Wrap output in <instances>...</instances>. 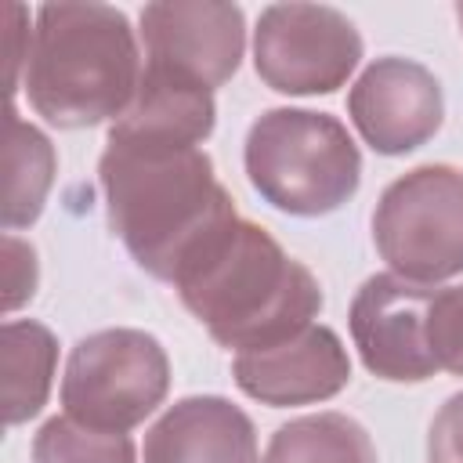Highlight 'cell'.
<instances>
[{"mask_svg":"<svg viewBox=\"0 0 463 463\" xmlns=\"http://www.w3.org/2000/svg\"><path fill=\"white\" fill-rule=\"evenodd\" d=\"M101 192L112 232L156 279L174 282L181 268L232 221V195L203 148L105 145Z\"/></svg>","mask_w":463,"mask_h":463,"instance_id":"1","label":"cell"},{"mask_svg":"<svg viewBox=\"0 0 463 463\" xmlns=\"http://www.w3.org/2000/svg\"><path fill=\"white\" fill-rule=\"evenodd\" d=\"M181 304L206 326L221 347H271L322 311L318 279L293 260L271 232L253 221H232L174 279Z\"/></svg>","mask_w":463,"mask_h":463,"instance_id":"2","label":"cell"},{"mask_svg":"<svg viewBox=\"0 0 463 463\" xmlns=\"http://www.w3.org/2000/svg\"><path fill=\"white\" fill-rule=\"evenodd\" d=\"M141 87L137 40L109 4H43L25 61L29 105L54 127L119 119Z\"/></svg>","mask_w":463,"mask_h":463,"instance_id":"3","label":"cell"},{"mask_svg":"<svg viewBox=\"0 0 463 463\" xmlns=\"http://www.w3.org/2000/svg\"><path fill=\"white\" fill-rule=\"evenodd\" d=\"M246 177L275 210L322 217L358 192L362 156L336 116L268 109L246 134Z\"/></svg>","mask_w":463,"mask_h":463,"instance_id":"4","label":"cell"},{"mask_svg":"<svg viewBox=\"0 0 463 463\" xmlns=\"http://www.w3.org/2000/svg\"><path fill=\"white\" fill-rule=\"evenodd\" d=\"M373 242L394 275L441 282L463 271V170L427 163L391 181L373 210Z\"/></svg>","mask_w":463,"mask_h":463,"instance_id":"5","label":"cell"},{"mask_svg":"<svg viewBox=\"0 0 463 463\" xmlns=\"http://www.w3.org/2000/svg\"><path fill=\"white\" fill-rule=\"evenodd\" d=\"M170 391V362L156 336L141 329H101L83 336L61 376L65 416L119 430L145 423Z\"/></svg>","mask_w":463,"mask_h":463,"instance_id":"6","label":"cell"},{"mask_svg":"<svg viewBox=\"0 0 463 463\" xmlns=\"http://www.w3.org/2000/svg\"><path fill=\"white\" fill-rule=\"evenodd\" d=\"M358 58L354 22L326 4H271L253 29L257 76L279 94H333Z\"/></svg>","mask_w":463,"mask_h":463,"instance_id":"7","label":"cell"},{"mask_svg":"<svg viewBox=\"0 0 463 463\" xmlns=\"http://www.w3.org/2000/svg\"><path fill=\"white\" fill-rule=\"evenodd\" d=\"M434 289L402 275H373L351 300V336L369 373L391 383H423L438 373L427 344Z\"/></svg>","mask_w":463,"mask_h":463,"instance_id":"8","label":"cell"},{"mask_svg":"<svg viewBox=\"0 0 463 463\" xmlns=\"http://www.w3.org/2000/svg\"><path fill=\"white\" fill-rule=\"evenodd\" d=\"M141 40L152 69L184 76L206 90L228 83L246 51V18L235 4L170 0L141 11Z\"/></svg>","mask_w":463,"mask_h":463,"instance_id":"9","label":"cell"},{"mask_svg":"<svg viewBox=\"0 0 463 463\" xmlns=\"http://www.w3.org/2000/svg\"><path fill=\"white\" fill-rule=\"evenodd\" d=\"M347 112L354 130L380 156H405L427 145L445 116L438 76L412 58H376L351 87Z\"/></svg>","mask_w":463,"mask_h":463,"instance_id":"10","label":"cell"},{"mask_svg":"<svg viewBox=\"0 0 463 463\" xmlns=\"http://www.w3.org/2000/svg\"><path fill=\"white\" fill-rule=\"evenodd\" d=\"M232 376L239 391L260 405H311L347 387L351 358L329 326L311 322L271 347L239 351L232 362Z\"/></svg>","mask_w":463,"mask_h":463,"instance_id":"11","label":"cell"},{"mask_svg":"<svg viewBox=\"0 0 463 463\" xmlns=\"http://www.w3.org/2000/svg\"><path fill=\"white\" fill-rule=\"evenodd\" d=\"M145 463H257V434L228 398L192 394L145 434Z\"/></svg>","mask_w":463,"mask_h":463,"instance_id":"12","label":"cell"},{"mask_svg":"<svg viewBox=\"0 0 463 463\" xmlns=\"http://www.w3.org/2000/svg\"><path fill=\"white\" fill-rule=\"evenodd\" d=\"M213 119V90L145 65L130 109L109 127V141L145 148H199L210 137Z\"/></svg>","mask_w":463,"mask_h":463,"instance_id":"13","label":"cell"},{"mask_svg":"<svg viewBox=\"0 0 463 463\" xmlns=\"http://www.w3.org/2000/svg\"><path fill=\"white\" fill-rule=\"evenodd\" d=\"M54 148L51 141L25 123L14 105L4 112V228L14 232L22 224H33L43 210V199L54 181Z\"/></svg>","mask_w":463,"mask_h":463,"instance_id":"14","label":"cell"},{"mask_svg":"<svg viewBox=\"0 0 463 463\" xmlns=\"http://www.w3.org/2000/svg\"><path fill=\"white\" fill-rule=\"evenodd\" d=\"M58 344L54 333L40 322H7L4 326V347H0V369H4V420L7 427L33 420L54 380Z\"/></svg>","mask_w":463,"mask_h":463,"instance_id":"15","label":"cell"},{"mask_svg":"<svg viewBox=\"0 0 463 463\" xmlns=\"http://www.w3.org/2000/svg\"><path fill=\"white\" fill-rule=\"evenodd\" d=\"M260 463H380L369 430L344 412H318L282 423Z\"/></svg>","mask_w":463,"mask_h":463,"instance_id":"16","label":"cell"},{"mask_svg":"<svg viewBox=\"0 0 463 463\" xmlns=\"http://www.w3.org/2000/svg\"><path fill=\"white\" fill-rule=\"evenodd\" d=\"M134 441L119 430H98L72 416H54L33 438V463H137Z\"/></svg>","mask_w":463,"mask_h":463,"instance_id":"17","label":"cell"},{"mask_svg":"<svg viewBox=\"0 0 463 463\" xmlns=\"http://www.w3.org/2000/svg\"><path fill=\"white\" fill-rule=\"evenodd\" d=\"M427 344L438 369L463 376V286L434 289L427 311Z\"/></svg>","mask_w":463,"mask_h":463,"instance_id":"18","label":"cell"},{"mask_svg":"<svg viewBox=\"0 0 463 463\" xmlns=\"http://www.w3.org/2000/svg\"><path fill=\"white\" fill-rule=\"evenodd\" d=\"M36 293V253L29 242L4 235V311L22 307Z\"/></svg>","mask_w":463,"mask_h":463,"instance_id":"19","label":"cell"},{"mask_svg":"<svg viewBox=\"0 0 463 463\" xmlns=\"http://www.w3.org/2000/svg\"><path fill=\"white\" fill-rule=\"evenodd\" d=\"M427 459L430 463H463V391L452 394L427 434Z\"/></svg>","mask_w":463,"mask_h":463,"instance_id":"20","label":"cell"},{"mask_svg":"<svg viewBox=\"0 0 463 463\" xmlns=\"http://www.w3.org/2000/svg\"><path fill=\"white\" fill-rule=\"evenodd\" d=\"M4 18H7V29H4V47H7V94H14L18 90V65L29 61V47H22V40L33 43V36H29V29H22L25 11L18 4H4Z\"/></svg>","mask_w":463,"mask_h":463,"instance_id":"21","label":"cell"},{"mask_svg":"<svg viewBox=\"0 0 463 463\" xmlns=\"http://www.w3.org/2000/svg\"><path fill=\"white\" fill-rule=\"evenodd\" d=\"M456 18H459V29H463V4H456Z\"/></svg>","mask_w":463,"mask_h":463,"instance_id":"22","label":"cell"}]
</instances>
